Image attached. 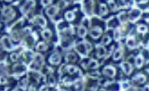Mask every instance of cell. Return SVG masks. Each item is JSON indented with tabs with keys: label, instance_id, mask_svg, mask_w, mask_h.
Instances as JSON below:
<instances>
[{
	"label": "cell",
	"instance_id": "obj_1",
	"mask_svg": "<svg viewBox=\"0 0 149 91\" xmlns=\"http://www.w3.org/2000/svg\"><path fill=\"white\" fill-rule=\"evenodd\" d=\"M76 49L81 55H87V53L92 49V45L89 42L80 43L76 47Z\"/></svg>",
	"mask_w": 149,
	"mask_h": 91
},
{
	"label": "cell",
	"instance_id": "obj_2",
	"mask_svg": "<svg viewBox=\"0 0 149 91\" xmlns=\"http://www.w3.org/2000/svg\"><path fill=\"white\" fill-rule=\"evenodd\" d=\"M34 5H35V1L34 0H27L26 4L21 7V12H23V13H26Z\"/></svg>",
	"mask_w": 149,
	"mask_h": 91
},
{
	"label": "cell",
	"instance_id": "obj_3",
	"mask_svg": "<svg viewBox=\"0 0 149 91\" xmlns=\"http://www.w3.org/2000/svg\"><path fill=\"white\" fill-rule=\"evenodd\" d=\"M1 42V44H2V45H3L4 49H6V50H12V43H11L10 40H9V37H2Z\"/></svg>",
	"mask_w": 149,
	"mask_h": 91
},
{
	"label": "cell",
	"instance_id": "obj_4",
	"mask_svg": "<svg viewBox=\"0 0 149 91\" xmlns=\"http://www.w3.org/2000/svg\"><path fill=\"white\" fill-rule=\"evenodd\" d=\"M2 14L4 17H6L8 20H10L12 19L14 15H15V12L14 11L10 8V7H5L4 10H3V12H2Z\"/></svg>",
	"mask_w": 149,
	"mask_h": 91
},
{
	"label": "cell",
	"instance_id": "obj_5",
	"mask_svg": "<svg viewBox=\"0 0 149 91\" xmlns=\"http://www.w3.org/2000/svg\"><path fill=\"white\" fill-rule=\"evenodd\" d=\"M103 74L105 75L110 77H114V75L116 74V70L112 66H106L103 69Z\"/></svg>",
	"mask_w": 149,
	"mask_h": 91
},
{
	"label": "cell",
	"instance_id": "obj_6",
	"mask_svg": "<svg viewBox=\"0 0 149 91\" xmlns=\"http://www.w3.org/2000/svg\"><path fill=\"white\" fill-rule=\"evenodd\" d=\"M102 33V29L99 28V27H95L93 28L91 31H90V35L92 37H93L94 39L98 38L101 35Z\"/></svg>",
	"mask_w": 149,
	"mask_h": 91
},
{
	"label": "cell",
	"instance_id": "obj_7",
	"mask_svg": "<svg viewBox=\"0 0 149 91\" xmlns=\"http://www.w3.org/2000/svg\"><path fill=\"white\" fill-rule=\"evenodd\" d=\"M34 23L45 27L46 26V20L42 16H37L34 18Z\"/></svg>",
	"mask_w": 149,
	"mask_h": 91
},
{
	"label": "cell",
	"instance_id": "obj_8",
	"mask_svg": "<svg viewBox=\"0 0 149 91\" xmlns=\"http://www.w3.org/2000/svg\"><path fill=\"white\" fill-rule=\"evenodd\" d=\"M60 61V56L57 53L52 55L50 58V62L52 64H58Z\"/></svg>",
	"mask_w": 149,
	"mask_h": 91
},
{
	"label": "cell",
	"instance_id": "obj_9",
	"mask_svg": "<svg viewBox=\"0 0 149 91\" xmlns=\"http://www.w3.org/2000/svg\"><path fill=\"white\" fill-rule=\"evenodd\" d=\"M121 68L123 69V70L125 71L126 74H130L131 71H132V67H131V65L129 63H127V62H124L121 64Z\"/></svg>",
	"mask_w": 149,
	"mask_h": 91
},
{
	"label": "cell",
	"instance_id": "obj_10",
	"mask_svg": "<svg viewBox=\"0 0 149 91\" xmlns=\"http://www.w3.org/2000/svg\"><path fill=\"white\" fill-rule=\"evenodd\" d=\"M105 53H106V50L103 46L100 45H97V55L99 58L105 56Z\"/></svg>",
	"mask_w": 149,
	"mask_h": 91
},
{
	"label": "cell",
	"instance_id": "obj_11",
	"mask_svg": "<svg viewBox=\"0 0 149 91\" xmlns=\"http://www.w3.org/2000/svg\"><path fill=\"white\" fill-rule=\"evenodd\" d=\"M57 11H58V8L56 6H52L47 10L46 12L49 16H54L57 12Z\"/></svg>",
	"mask_w": 149,
	"mask_h": 91
},
{
	"label": "cell",
	"instance_id": "obj_12",
	"mask_svg": "<svg viewBox=\"0 0 149 91\" xmlns=\"http://www.w3.org/2000/svg\"><path fill=\"white\" fill-rule=\"evenodd\" d=\"M84 5H85V9L87 12L88 10H93V0H85L84 1Z\"/></svg>",
	"mask_w": 149,
	"mask_h": 91
},
{
	"label": "cell",
	"instance_id": "obj_13",
	"mask_svg": "<svg viewBox=\"0 0 149 91\" xmlns=\"http://www.w3.org/2000/svg\"><path fill=\"white\" fill-rule=\"evenodd\" d=\"M25 66H22V65H16L15 66V68H14V70L17 72V73H20V74H23L25 71Z\"/></svg>",
	"mask_w": 149,
	"mask_h": 91
},
{
	"label": "cell",
	"instance_id": "obj_14",
	"mask_svg": "<svg viewBox=\"0 0 149 91\" xmlns=\"http://www.w3.org/2000/svg\"><path fill=\"white\" fill-rule=\"evenodd\" d=\"M78 33H79V35L81 37H84L87 34V29H86V28H84V26H80L79 28Z\"/></svg>",
	"mask_w": 149,
	"mask_h": 91
},
{
	"label": "cell",
	"instance_id": "obj_15",
	"mask_svg": "<svg viewBox=\"0 0 149 91\" xmlns=\"http://www.w3.org/2000/svg\"><path fill=\"white\" fill-rule=\"evenodd\" d=\"M108 12V10L106 8V6L103 4H100V13L101 15H105Z\"/></svg>",
	"mask_w": 149,
	"mask_h": 91
},
{
	"label": "cell",
	"instance_id": "obj_16",
	"mask_svg": "<svg viewBox=\"0 0 149 91\" xmlns=\"http://www.w3.org/2000/svg\"><path fill=\"white\" fill-rule=\"evenodd\" d=\"M121 54H122L121 50H117L115 52L114 55H113V59H114V60H119V59L121 58Z\"/></svg>",
	"mask_w": 149,
	"mask_h": 91
},
{
	"label": "cell",
	"instance_id": "obj_17",
	"mask_svg": "<svg viewBox=\"0 0 149 91\" xmlns=\"http://www.w3.org/2000/svg\"><path fill=\"white\" fill-rule=\"evenodd\" d=\"M65 18L68 20H74L75 16L72 12H67L65 13Z\"/></svg>",
	"mask_w": 149,
	"mask_h": 91
},
{
	"label": "cell",
	"instance_id": "obj_18",
	"mask_svg": "<svg viewBox=\"0 0 149 91\" xmlns=\"http://www.w3.org/2000/svg\"><path fill=\"white\" fill-rule=\"evenodd\" d=\"M42 36L45 39H50L52 36V34H51L50 30H45L42 32Z\"/></svg>",
	"mask_w": 149,
	"mask_h": 91
},
{
	"label": "cell",
	"instance_id": "obj_19",
	"mask_svg": "<svg viewBox=\"0 0 149 91\" xmlns=\"http://www.w3.org/2000/svg\"><path fill=\"white\" fill-rule=\"evenodd\" d=\"M89 66L90 68H92V69H95V68H97L98 66V62L96 61L92 60L89 63Z\"/></svg>",
	"mask_w": 149,
	"mask_h": 91
},
{
	"label": "cell",
	"instance_id": "obj_20",
	"mask_svg": "<svg viewBox=\"0 0 149 91\" xmlns=\"http://www.w3.org/2000/svg\"><path fill=\"white\" fill-rule=\"evenodd\" d=\"M37 49H38L39 50H42V51H44V50H46L47 49V46L46 45L45 43L41 42V43H39V44L37 45Z\"/></svg>",
	"mask_w": 149,
	"mask_h": 91
},
{
	"label": "cell",
	"instance_id": "obj_21",
	"mask_svg": "<svg viewBox=\"0 0 149 91\" xmlns=\"http://www.w3.org/2000/svg\"><path fill=\"white\" fill-rule=\"evenodd\" d=\"M111 41V37H108V36H105V37H104L102 38V43L103 45H108Z\"/></svg>",
	"mask_w": 149,
	"mask_h": 91
},
{
	"label": "cell",
	"instance_id": "obj_22",
	"mask_svg": "<svg viewBox=\"0 0 149 91\" xmlns=\"http://www.w3.org/2000/svg\"><path fill=\"white\" fill-rule=\"evenodd\" d=\"M67 70L70 74H74L77 71V68L75 66H68Z\"/></svg>",
	"mask_w": 149,
	"mask_h": 91
},
{
	"label": "cell",
	"instance_id": "obj_23",
	"mask_svg": "<svg viewBox=\"0 0 149 91\" xmlns=\"http://www.w3.org/2000/svg\"><path fill=\"white\" fill-rule=\"evenodd\" d=\"M127 45H128L129 47L132 48V47H134V46H135V41H134L133 39L130 38V39L127 40Z\"/></svg>",
	"mask_w": 149,
	"mask_h": 91
},
{
	"label": "cell",
	"instance_id": "obj_24",
	"mask_svg": "<svg viewBox=\"0 0 149 91\" xmlns=\"http://www.w3.org/2000/svg\"><path fill=\"white\" fill-rule=\"evenodd\" d=\"M67 59L70 61H74L76 60V56L73 53H70L67 55Z\"/></svg>",
	"mask_w": 149,
	"mask_h": 91
},
{
	"label": "cell",
	"instance_id": "obj_25",
	"mask_svg": "<svg viewBox=\"0 0 149 91\" xmlns=\"http://www.w3.org/2000/svg\"><path fill=\"white\" fill-rule=\"evenodd\" d=\"M120 37H121V34L119 31V29H116L114 32V38L116 40H119L120 39Z\"/></svg>",
	"mask_w": 149,
	"mask_h": 91
},
{
	"label": "cell",
	"instance_id": "obj_26",
	"mask_svg": "<svg viewBox=\"0 0 149 91\" xmlns=\"http://www.w3.org/2000/svg\"><path fill=\"white\" fill-rule=\"evenodd\" d=\"M119 19L120 20V21L121 23L124 22L125 21V19H126V15H125V13L124 12H122V13H120L119 15Z\"/></svg>",
	"mask_w": 149,
	"mask_h": 91
},
{
	"label": "cell",
	"instance_id": "obj_27",
	"mask_svg": "<svg viewBox=\"0 0 149 91\" xmlns=\"http://www.w3.org/2000/svg\"><path fill=\"white\" fill-rule=\"evenodd\" d=\"M18 55L17 54L13 53V54L11 55V59H12V61H16L18 60Z\"/></svg>",
	"mask_w": 149,
	"mask_h": 91
},
{
	"label": "cell",
	"instance_id": "obj_28",
	"mask_svg": "<svg viewBox=\"0 0 149 91\" xmlns=\"http://www.w3.org/2000/svg\"><path fill=\"white\" fill-rule=\"evenodd\" d=\"M129 88V84L127 82H123L121 84V89L122 90H126Z\"/></svg>",
	"mask_w": 149,
	"mask_h": 91
},
{
	"label": "cell",
	"instance_id": "obj_29",
	"mask_svg": "<svg viewBox=\"0 0 149 91\" xmlns=\"http://www.w3.org/2000/svg\"><path fill=\"white\" fill-rule=\"evenodd\" d=\"M136 64H137V66H141V64H142V59H141V58H140V57H138V58H137V61H136Z\"/></svg>",
	"mask_w": 149,
	"mask_h": 91
},
{
	"label": "cell",
	"instance_id": "obj_30",
	"mask_svg": "<svg viewBox=\"0 0 149 91\" xmlns=\"http://www.w3.org/2000/svg\"><path fill=\"white\" fill-rule=\"evenodd\" d=\"M51 3V0H42V4L45 6H47Z\"/></svg>",
	"mask_w": 149,
	"mask_h": 91
},
{
	"label": "cell",
	"instance_id": "obj_31",
	"mask_svg": "<svg viewBox=\"0 0 149 91\" xmlns=\"http://www.w3.org/2000/svg\"><path fill=\"white\" fill-rule=\"evenodd\" d=\"M108 4H109V6L111 7V8H112V9L115 8L116 5H115V3L113 2V0H111V1L108 2Z\"/></svg>",
	"mask_w": 149,
	"mask_h": 91
},
{
	"label": "cell",
	"instance_id": "obj_32",
	"mask_svg": "<svg viewBox=\"0 0 149 91\" xmlns=\"http://www.w3.org/2000/svg\"><path fill=\"white\" fill-rule=\"evenodd\" d=\"M7 82V80L4 77H0V83L1 84H4Z\"/></svg>",
	"mask_w": 149,
	"mask_h": 91
},
{
	"label": "cell",
	"instance_id": "obj_33",
	"mask_svg": "<svg viewBox=\"0 0 149 91\" xmlns=\"http://www.w3.org/2000/svg\"><path fill=\"white\" fill-rule=\"evenodd\" d=\"M50 82L51 85H54V84H55V80H54L53 77H50Z\"/></svg>",
	"mask_w": 149,
	"mask_h": 91
},
{
	"label": "cell",
	"instance_id": "obj_34",
	"mask_svg": "<svg viewBox=\"0 0 149 91\" xmlns=\"http://www.w3.org/2000/svg\"><path fill=\"white\" fill-rule=\"evenodd\" d=\"M6 1H11V0H6Z\"/></svg>",
	"mask_w": 149,
	"mask_h": 91
}]
</instances>
